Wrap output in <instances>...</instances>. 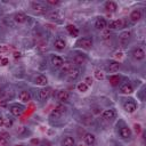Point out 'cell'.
<instances>
[{
	"label": "cell",
	"mask_w": 146,
	"mask_h": 146,
	"mask_svg": "<svg viewBox=\"0 0 146 146\" xmlns=\"http://www.w3.org/2000/svg\"><path fill=\"white\" fill-rule=\"evenodd\" d=\"M83 140H84V143H86L87 145L91 146V145L95 143V140H96V137H95V135H94V133L87 132V133H84V136H83Z\"/></svg>",
	"instance_id": "23"
},
{
	"label": "cell",
	"mask_w": 146,
	"mask_h": 146,
	"mask_svg": "<svg viewBox=\"0 0 146 146\" xmlns=\"http://www.w3.org/2000/svg\"><path fill=\"white\" fill-rule=\"evenodd\" d=\"M141 17H143V14H141V11H140L139 9L132 10V11L130 13V16H129V18L131 19V22H133V23L139 22V21L141 19Z\"/></svg>",
	"instance_id": "12"
},
{
	"label": "cell",
	"mask_w": 146,
	"mask_h": 146,
	"mask_svg": "<svg viewBox=\"0 0 146 146\" xmlns=\"http://www.w3.org/2000/svg\"><path fill=\"white\" fill-rule=\"evenodd\" d=\"M120 66H121V64L119 60H112L108 64V71L110 72H116V71H119Z\"/></svg>",
	"instance_id": "25"
},
{
	"label": "cell",
	"mask_w": 146,
	"mask_h": 146,
	"mask_svg": "<svg viewBox=\"0 0 146 146\" xmlns=\"http://www.w3.org/2000/svg\"><path fill=\"white\" fill-rule=\"evenodd\" d=\"M132 57L136 60H143L145 58V50L141 47H137L132 50Z\"/></svg>",
	"instance_id": "7"
},
{
	"label": "cell",
	"mask_w": 146,
	"mask_h": 146,
	"mask_svg": "<svg viewBox=\"0 0 146 146\" xmlns=\"http://www.w3.org/2000/svg\"><path fill=\"white\" fill-rule=\"evenodd\" d=\"M51 95V88L49 87H44L39 91V97L41 100H47Z\"/></svg>",
	"instance_id": "11"
},
{
	"label": "cell",
	"mask_w": 146,
	"mask_h": 146,
	"mask_svg": "<svg viewBox=\"0 0 146 146\" xmlns=\"http://www.w3.org/2000/svg\"><path fill=\"white\" fill-rule=\"evenodd\" d=\"M54 47H55L57 50H64L65 47H66V42H65L64 39L57 38V39L54 41Z\"/></svg>",
	"instance_id": "21"
},
{
	"label": "cell",
	"mask_w": 146,
	"mask_h": 146,
	"mask_svg": "<svg viewBox=\"0 0 146 146\" xmlns=\"http://www.w3.org/2000/svg\"><path fill=\"white\" fill-rule=\"evenodd\" d=\"M120 92L124 94V95H130L133 92V87L130 83H124L120 87Z\"/></svg>",
	"instance_id": "18"
},
{
	"label": "cell",
	"mask_w": 146,
	"mask_h": 146,
	"mask_svg": "<svg viewBox=\"0 0 146 146\" xmlns=\"http://www.w3.org/2000/svg\"><path fill=\"white\" fill-rule=\"evenodd\" d=\"M8 63H9V59L8 58H1V60H0V64L2 65V66H6V65H8Z\"/></svg>",
	"instance_id": "39"
},
{
	"label": "cell",
	"mask_w": 146,
	"mask_h": 146,
	"mask_svg": "<svg viewBox=\"0 0 146 146\" xmlns=\"http://www.w3.org/2000/svg\"><path fill=\"white\" fill-rule=\"evenodd\" d=\"M48 5H51V6H56V5H58L59 3V1L58 0H47L46 1Z\"/></svg>",
	"instance_id": "38"
},
{
	"label": "cell",
	"mask_w": 146,
	"mask_h": 146,
	"mask_svg": "<svg viewBox=\"0 0 146 146\" xmlns=\"http://www.w3.org/2000/svg\"><path fill=\"white\" fill-rule=\"evenodd\" d=\"M113 57H114V58H116V59H121V58L123 57V52H122L121 50L115 51V52L113 54Z\"/></svg>",
	"instance_id": "34"
},
{
	"label": "cell",
	"mask_w": 146,
	"mask_h": 146,
	"mask_svg": "<svg viewBox=\"0 0 146 146\" xmlns=\"http://www.w3.org/2000/svg\"><path fill=\"white\" fill-rule=\"evenodd\" d=\"M133 128H135V132H136L137 135H139V133L141 132V125H140L139 123H136V124L133 125Z\"/></svg>",
	"instance_id": "35"
},
{
	"label": "cell",
	"mask_w": 146,
	"mask_h": 146,
	"mask_svg": "<svg viewBox=\"0 0 146 146\" xmlns=\"http://www.w3.org/2000/svg\"><path fill=\"white\" fill-rule=\"evenodd\" d=\"M73 63L76 64V65H83V64L86 63V57H84L83 55L78 54V55H75V56L73 57Z\"/></svg>",
	"instance_id": "28"
},
{
	"label": "cell",
	"mask_w": 146,
	"mask_h": 146,
	"mask_svg": "<svg viewBox=\"0 0 146 146\" xmlns=\"http://www.w3.org/2000/svg\"><path fill=\"white\" fill-rule=\"evenodd\" d=\"M131 38V32L130 31H123L120 35H119V41L121 43L122 47H125L129 43V40Z\"/></svg>",
	"instance_id": "5"
},
{
	"label": "cell",
	"mask_w": 146,
	"mask_h": 146,
	"mask_svg": "<svg viewBox=\"0 0 146 146\" xmlns=\"http://www.w3.org/2000/svg\"><path fill=\"white\" fill-rule=\"evenodd\" d=\"M119 135H120V137H121L122 139H129V138L131 137L132 132H131V130H130L129 127L122 125V127L119 129Z\"/></svg>",
	"instance_id": "8"
},
{
	"label": "cell",
	"mask_w": 146,
	"mask_h": 146,
	"mask_svg": "<svg viewBox=\"0 0 146 146\" xmlns=\"http://www.w3.org/2000/svg\"><path fill=\"white\" fill-rule=\"evenodd\" d=\"M47 16H48L49 19H52V21H56V19H59V18H60L59 13L56 11V10H51V11H49V13L47 14Z\"/></svg>",
	"instance_id": "30"
},
{
	"label": "cell",
	"mask_w": 146,
	"mask_h": 146,
	"mask_svg": "<svg viewBox=\"0 0 146 146\" xmlns=\"http://www.w3.org/2000/svg\"><path fill=\"white\" fill-rule=\"evenodd\" d=\"M66 30H67V32H68L72 36H78V35H79V30H78V27H75L73 24L66 25Z\"/></svg>",
	"instance_id": "27"
},
{
	"label": "cell",
	"mask_w": 146,
	"mask_h": 146,
	"mask_svg": "<svg viewBox=\"0 0 146 146\" xmlns=\"http://www.w3.org/2000/svg\"><path fill=\"white\" fill-rule=\"evenodd\" d=\"M108 82H110L111 86L116 87V86H119L120 82H121V76H120V75H116V74L110 75V76H108Z\"/></svg>",
	"instance_id": "22"
},
{
	"label": "cell",
	"mask_w": 146,
	"mask_h": 146,
	"mask_svg": "<svg viewBox=\"0 0 146 146\" xmlns=\"http://www.w3.org/2000/svg\"><path fill=\"white\" fill-rule=\"evenodd\" d=\"M13 55H14V58H19L21 57V52L19 51H15Z\"/></svg>",
	"instance_id": "43"
},
{
	"label": "cell",
	"mask_w": 146,
	"mask_h": 146,
	"mask_svg": "<svg viewBox=\"0 0 146 146\" xmlns=\"http://www.w3.org/2000/svg\"><path fill=\"white\" fill-rule=\"evenodd\" d=\"M3 125H5V119L2 116H0V128L3 127Z\"/></svg>",
	"instance_id": "44"
},
{
	"label": "cell",
	"mask_w": 146,
	"mask_h": 146,
	"mask_svg": "<svg viewBox=\"0 0 146 146\" xmlns=\"http://www.w3.org/2000/svg\"><path fill=\"white\" fill-rule=\"evenodd\" d=\"M57 98H58L59 102L66 103V102L70 99V92H68L67 90H60V91H58V94H57Z\"/></svg>",
	"instance_id": "17"
},
{
	"label": "cell",
	"mask_w": 146,
	"mask_h": 146,
	"mask_svg": "<svg viewBox=\"0 0 146 146\" xmlns=\"http://www.w3.org/2000/svg\"><path fill=\"white\" fill-rule=\"evenodd\" d=\"M7 51H9V48H8L7 46H5V44H1V46H0V54L7 52Z\"/></svg>",
	"instance_id": "37"
},
{
	"label": "cell",
	"mask_w": 146,
	"mask_h": 146,
	"mask_svg": "<svg viewBox=\"0 0 146 146\" xmlns=\"http://www.w3.org/2000/svg\"><path fill=\"white\" fill-rule=\"evenodd\" d=\"M74 145H75V140L71 136H66L62 140V146H74Z\"/></svg>",
	"instance_id": "26"
},
{
	"label": "cell",
	"mask_w": 146,
	"mask_h": 146,
	"mask_svg": "<svg viewBox=\"0 0 146 146\" xmlns=\"http://www.w3.org/2000/svg\"><path fill=\"white\" fill-rule=\"evenodd\" d=\"M88 87H90V86H92V79H91V76H87L86 79H84V81H83Z\"/></svg>",
	"instance_id": "36"
},
{
	"label": "cell",
	"mask_w": 146,
	"mask_h": 146,
	"mask_svg": "<svg viewBox=\"0 0 146 146\" xmlns=\"http://www.w3.org/2000/svg\"><path fill=\"white\" fill-rule=\"evenodd\" d=\"M102 117L106 121H112L115 117V111L114 110H105L102 112Z\"/></svg>",
	"instance_id": "13"
},
{
	"label": "cell",
	"mask_w": 146,
	"mask_h": 146,
	"mask_svg": "<svg viewBox=\"0 0 146 146\" xmlns=\"http://www.w3.org/2000/svg\"><path fill=\"white\" fill-rule=\"evenodd\" d=\"M40 143V140L38 139V138H33V139H31V144L32 145H38Z\"/></svg>",
	"instance_id": "42"
},
{
	"label": "cell",
	"mask_w": 146,
	"mask_h": 146,
	"mask_svg": "<svg viewBox=\"0 0 146 146\" xmlns=\"http://www.w3.org/2000/svg\"><path fill=\"white\" fill-rule=\"evenodd\" d=\"M95 27L97 30H100V31L107 29V22H106V19L104 17H98L96 19V22H95Z\"/></svg>",
	"instance_id": "10"
},
{
	"label": "cell",
	"mask_w": 146,
	"mask_h": 146,
	"mask_svg": "<svg viewBox=\"0 0 146 146\" xmlns=\"http://www.w3.org/2000/svg\"><path fill=\"white\" fill-rule=\"evenodd\" d=\"M8 145V141H7V139L6 138H2V137H0V146H7Z\"/></svg>",
	"instance_id": "40"
},
{
	"label": "cell",
	"mask_w": 146,
	"mask_h": 146,
	"mask_svg": "<svg viewBox=\"0 0 146 146\" xmlns=\"http://www.w3.org/2000/svg\"><path fill=\"white\" fill-rule=\"evenodd\" d=\"M14 21L18 24H23L27 21V16L24 14V13H16L14 15Z\"/></svg>",
	"instance_id": "20"
},
{
	"label": "cell",
	"mask_w": 146,
	"mask_h": 146,
	"mask_svg": "<svg viewBox=\"0 0 146 146\" xmlns=\"http://www.w3.org/2000/svg\"><path fill=\"white\" fill-rule=\"evenodd\" d=\"M50 60H51L52 66H55V67H62V65L64 64L63 58L60 56H57V55H52L51 58H50Z\"/></svg>",
	"instance_id": "15"
},
{
	"label": "cell",
	"mask_w": 146,
	"mask_h": 146,
	"mask_svg": "<svg viewBox=\"0 0 146 146\" xmlns=\"http://www.w3.org/2000/svg\"><path fill=\"white\" fill-rule=\"evenodd\" d=\"M18 98L22 103H29L31 100V95L27 90H22L19 94H18Z\"/></svg>",
	"instance_id": "19"
},
{
	"label": "cell",
	"mask_w": 146,
	"mask_h": 146,
	"mask_svg": "<svg viewBox=\"0 0 146 146\" xmlns=\"http://www.w3.org/2000/svg\"><path fill=\"white\" fill-rule=\"evenodd\" d=\"M34 83H35L36 86L46 87L47 83H48V79H47L46 75H43V74H39V75H36V78L34 79Z\"/></svg>",
	"instance_id": "14"
},
{
	"label": "cell",
	"mask_w": 146,
	"mask_h": 146,
	"mask_svg": "<svg viewBox=\"0 0 146 146\" xmlns=\"http://www.w3.org/2000/svg\"><path fill=\"white\" fill-rule=\"evenodd\" d=\"M31 9H32L35 14H38V15H43V14L47 13L46 7L42 6L40 2H32V3H31Z\"/></svg>",
	"instance_id": "4"
},
{
	"label": "cell",
	"mask_w": 146,
	"mask_h": 146,
	"mask_svg": "<svg viewBox=\"0 0 146 146\" xmlns=\"http://www.w3.org/2000/svg\"><path fill=\"white\" fill-rule=\"evenodd\" d=\"M94 75H95V78H96L97 80H103V79L105 78L104 72H103V71H100V70H95Z\"/></svg>",
	"instance_id": "33"
},
{
	"label": "cell",
	"mask_w": 146,
	"mask_h": 146,
	"mask_svg": "<svg viewBox=\"0 0 146 146\" xmlns=\"http://www.w3.org/2000/svg\"><path fill=\"white\" fill-rule=\"evenodd\" d=\"M24 106L23 105H21V104H13V105H10V107H9V111H10V113L14 115V116H19L23 112H24Z\"/></svg>",
	"instance_id": "6"
},
{
	"label": "cell",
	"mask_w": 146,
	"mask_h": 146,
	"mask_svg": "<svg viewBox=\"0 0 146 146\" xmlns=\"http://www.w3.org/2000/svg\"><path fill=\"white\" fill-rule=\"evenodd\" d=\"M74 67V65H73V63H71V62H66V63H64L63 65H62V67H60V71H62V73H67L71 68H73Z\"/></svg>",
	"instance_id": "29"
},
{
	"label": "cell",
	"mask_w": 146,
	"mask_h": 146,
	"mask_svg": "<svg viewBox=\"0 0 146 146\" xmlns=\"http://www.w3.org/2000/svg\"><path fill=\"white\" fill-rule=\"evenodd\" d=\"M66 75H67L68 80H75V79H78L79 75H80V70H79L78 67H73V68H71V70L66 73Z\"/></svg>",
	"instance_id": "16"
},
{
	"label": "cell",
	"mask_w": 146,
	"mask_h": 146,
	"mask_svg": "<svg viewBox=\"0 0 146 146\" xmlns=\"http://www.w3.org/2000/svg\"><path fill=\"white\" fill-rule=\"evenodd\" d=\"M76 89H78L80 92H87L88 89H89V87H88L84 82H80V83L76 86Z\"/></svg>",
	"instance_id": "31"
},
{
	"label": "cell",
	"mask_w": 146,
	"mask_h": 146,
	"mask_svg": "<svg viewBox=\"0 0 146 146\" xmlns=\"http://www.w3.org/2000/svg\"><path fill=\"white\" fill-rule=\"evenodd\" d=\"M123 110L127 112V113H133L136 110H137V104L135 100L132 99H128L123 103Z\"/></svg>",
	"instance_id": "3"
},
{
	"label": "cell",
	"mask_w": 146,
	"mask_h": 146,
	"mask_svg": "<svg viewBox=\"0 0 146 146\" xmlns=\"http://www.w3.org/2000/svg\"><path fill=\"white\" fill-rule=\"evenodd\" d=\"M104 7H105V9H106L107 11H110V13H113V11H115V10L117 9V5H116L114 1H106Z\"/></svg>",
	"instance_id": "24"
},
{
	"label": "cell",
	"mask_w": 146,
	"mask_h": 146,
	"mask_svg": "<svg viewBox=\"0 0 146 146\" xmlns=\"http://www.w3.org/2000/svg\"><path fill=\"white\" fill-rule=\"evenodd\" d=\"M15 146H23V145H15Z\"/></svg>",
	"instance_id": "45"
},
{
	"label": "cell",
	"mask_w": 146,
	"mask_h": 146,
	"mask_svg": "<svg viewBox=\"0 0 146 146\" xmlns=\"http://www.w3.org/2000/svg\"><path fill=\"white\" fill-rule=\"evenodd\" d=\"M110 36H111V30L105 29V30L102 31V33H100V38H102L103 40H107V39H110Z\"/></svg>",
	"instance_id": "32"
},
{
	"label": "cell",
	"mask_w": 146,
	"mask_h": 146,
	"mask_svg": "<svg viewBox=\"0 0 146 146\" xmlns=\"http://www.w3.org/2000/svg\"><path fill=\"white\" fill-rule=\"evenodd\" d=\"M125 25H127V21L123 19V18H120V19H113V21H111L110 23H107L108 30L121 29V27H124Z\"/></svg>",
	"instance_id": "2"
},
{
	"label": "cell",
	"mask_w": 146,
	"mask_h": 146,
	"mask_svg": "<svg viewBox=\"0 0 146 146\" xmlns=\"http://www.w3.org/2000/svg\"><path fill=\"white\" fill-rule=\"evenodd\" d=\"M38 47H39V49H40V50H44V49H47V43L42 42V43H40Z\"/></svg>",
	"instance_id": "41"
},
{
	"label": "cell",
	"mask_w": 146,
	"mask_h": 146,
	"mask_svg": "<svg viewBox=\"0 0 146 146\" xmlns=\"http://www.w3.org/2000/svg\"><path fill=\"white\" fill-rule=\"evenodd\" d=\"M92 44H94V40L90 36L81 38L75 43V46H78L79 48H82V49H91L92 48Z\"/></svg>",
	"instance_id": "1"
},
{
	"label": "cell",
	"mask_w": 146,
	"mask_h": 146,
	"mask_svg": "<svg viewBox=\"0 0 146 146\" xmlns=\"http://www.w3.org/2000/svg\"><path fill=\"white\" fill-rule=\"evenodd\" d=\"M65 111H66V108H65L64 105H57L54 108V111L50 113V116L51 117H59L60 115H63L65 113Z\"/></svg>",
	"instance_id": "9"
}]
</instances>
